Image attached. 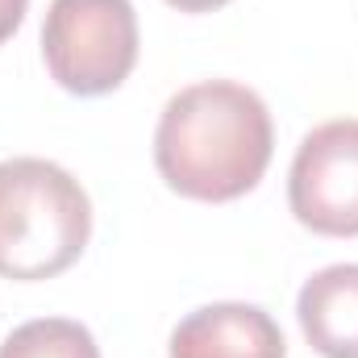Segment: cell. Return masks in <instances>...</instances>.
<instances>
[{"label": "cell", "instance_id": "3957f363", "mask_svg": "<svg viewBox=\"0 0 358 358\" xmlns=\"http://www.w3.org/2000/svg\"><path fill=\"white\" fill-rule=\"evenodd\" d=\"M50 80L71 96L121 88L138 63V13L129 0H50L42 25Z\"/></svg>", "mask_w": 358, "mask_h": 358}, {"label": "cell", "instance_id": "8992f818", "mask_svg": "<svg viewBox=\"0 0 358 358\" xmlns=\"http://www.w3.org/2000/svg\"><path fill=\"white\" fill-rule=\"evenodd\" d=\"M296 317L321 358H358V263L317 271L300 287Z\"/></svg>", "mask_w": 358, "mask_h": 358}, {"label": "cell", "instance_id": "6da1fadb", "mask_svg": "<svg viewBox=\"0 0 358 358\" xmlns=\"http://www.w3.org/2000/svg\"><path fill=\"white\" fill-rule=\"evenodd\" d=\"M275 129L263 96L234 80H204L176 92L155 129V167L167 187L225 204L267 176Z\"/></svg>", "mask_w": 358, "mask_h": 358}, {"label": "cell", "instance_id": "7a4b0ae2", "mask_svg": "<svg viewBox=\"0 0 358 358\" xmlns=\"http://www.w3.org/2000/svg\"><path fill=\"white\" fill-rule=\"evenodd\" d=\"M92 238V204L80 179L46 159L0 163V275L55 279Z\"/></svg>", "mask_w": 358, "mask_h": 358}, {"label": "cell", "instance_id": "9c48e42d", "mask_svg": "<svg viewBox=\"0 0 358 358\" xmlns=\"http://www.w3.org/2000/svg\"><path fill=\"white\" fill-rule=\"evenodd\" d=\"M171 8L179 13H213V8H221V4H229V0H167Z\"/></svg>", "mask_w": 358, "mask_h": 358}, {"label": "cell", "instance_id": "277c9868", "mask_svg": "<svg viewBox=\"0 0 358 358\" xmlns=\"http://www.w3.org/2000/svg\"><path fill=\"white\" fill-rule=\"evenodd\" d=\"M287 204L296 221L325 238H358V121L317 125L287 176Z\"/></svg>", "mask_w": 358, "mask_h": 358}, {"label": "cell", "instance_id": "52a82bcc", "mask_svg": "<svg viewBox=\"0 0 358 358\" xmlns=\"http://www.w3.org/2000/svg\"><path fill=\"white\" fill-rule=\"evenodd\" d=\"M0 358H100V346L80 321L38 317L0 342Z\"/></svg>", "mask_w": 358, "mask_h": 358}, {"label": "cell", "instance_id": "5b68a950", "mask_svg": "<svg viewBox=\"0 0 358 358\" xmlns=\"http://www.w3.org/2000/svg\"><path fill=\"white\" fill-rule=\"evenodd\" d=\"M171 358H287L275 317L259 304H204L171 334Z\"/></svg>", "mask_w": 358, "mask_h": 358}, {"label": "cell", "instance_id": "ba28073f", "mask_svg": "<svg viewBox=\"0 0 358 358\" xmlns=\"http://www.w3.org/2000/svg\"><path fill=\"white\" fill-rule=\"evenodd\" d=\"M25 8H29V0H0V46H4V42L21 29Z\"/></svg>", "mask_w": 358, "mask_h": 358}]
</instances>
